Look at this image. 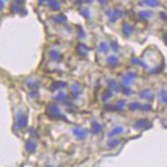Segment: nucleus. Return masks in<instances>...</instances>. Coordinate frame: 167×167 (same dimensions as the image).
<instances>
[{
    "label": "nucleus",
    "instance_id": "nucleus-1",
    "mask_svg": "<svg viewBox=\"0 0 167 167\" xmlns=\"http://www.w3.org/2000/svg\"><path fill=\"white\" fill-rule=\"evenodd\" d=\"M17 91H12L11 93V102L12 105H15L17 107V111L13 109V117H14V130L15 135H21V133L26 128L27 126V120H28V112L27 108H26L23 100L21 99L19 94H15Z\"/></svg>",
    "mask_w": 167,
    "mask_h": 167
}]
</instances>
